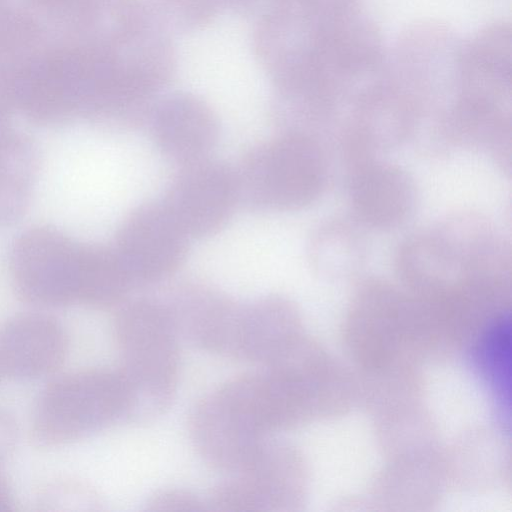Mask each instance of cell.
I'll use <instances>...</instances> for the list:
<instances>
[{"label": "cell", "mask_w": 512, "mask_h": 512, "mask_svg": "<svg viewBox=\"0 0 512 512\" xmlns=\"http://www.w3.org/2000/svg\"><path fill=\"white\" fill-rule=\"evenodd\" d=\"M97 245L82 244L62 231L38 225L13 242L9 269L18 296L41 307L81 304Z\"/></svg>", "instance_id": "cell-4"}, {"label": "cell", "mask_w": 512, "mask_h": 512, "mask_svg": "<svg viewBox=\"0 0 512 512\" xmlns=\"http://www.w3.org/2000/svg\"><path fill=\"white\" fill-rule=\"evenodd\" d=\"M16 504L12 486L0 467V512H13Z\"/></svg>", "instance_id": "cell-18"}, {"label": "cell", "mask_w": 512, "mask_h": 512, "mask_svg": "<svg viewBox=\"0 0 512 512\" xmlns=\"http://www.w3.org/2000/svg\"><path fill=\"white\" fill-rule=\"evenodd\" d=\"M129 397L117 369L63 374L46 385L33 410L30 435L40 447H56L127 420Z\"/></svg>", "instance_id": "cell-3"}, {"label": "cell", "mask_w": 512, "mask_h": 512, "mask_svg": "<svg viewBox=\"0 0 512 512\" xmlns=\"http://www.w3.org/2000/svg\"><path fill=\"white\" fill-rule=\"evenodd\" d=\"M360 224L332 219L321 224L309 243V260L321 274L334 277L356 272L367 256V245Z\"/></svg>", "instance_id": "cell-14"}, {"label": "cell", "mask_w": 512, "mask_h": 512, "mask_svg": "<svg viewBox=\"0 0 512 512\" xmlns=\"http://www.w3.org/2000/svg\"><path fill=\"white\" fill-rule=\"evenodd\" d=\"M347 174L351 209L361 226L390 231L412 217L417 188L403 167L377 157L348 169Z\"/></svg>", "instance_id": "cell-9"}, {"label": "cell", "mask_w": 512, "mask_h": 512, "mask_svg": "<svg viewBox=\"0 0 512 512\" xmlns=\"http://www.w3.org/2000/svg\"><path fill=\"white\" fill-rule=\"evenodd\" d=\"M36 505L45 512H85L98 510L97 492L87 483L73 478H56L38 491Z\"/></svg>", "instance_id": "cell-15"}, {"label": "cell", "mask_w": 512, "mask_h": 512, "mask_svg": "<svg viewBox=\"0 0 512 512\" xmlns=\"http://www.w3.org/2000/svg\"><path fill=\"white\" fill-rule=\"evenodd\" d=\"M187 424L198 455L224 472L241 470L267 441L252 411L225 382L195 403Z\"/></svg>", "instance_id": "cell-5"}, {"label": "cell", "mask_w": 512, "mask_h": 512, "mask_svg": "<svg viewBox=\"0 0 512 512\" xmlns=\"http://www.w3.org/2000/svg\"><path fill=\"white\" fill-rule=\"evenodd\" d=\"M68 345L65 329L53 317L14 316L0 326V385L53 374L64 363Z\"/></svg>", "instance_id": "cell-10"}, {"label": "cell", "mask_w": 512, "mask_h": 512, "mask_svg": "<svg viewBox=\"0 0 512 512\" xmlns=\"http://www.w3.org/2000/svg\"><path fill=\"white\" fill-rule=\"evenodd\" d=\"M240 200L236 170L205 158L181 165L162 203L189 238H203L225 226Z\"/></svg>", "instance_id": "cell-7"}, {"label": "cell", "mask_w": 512, "mask_h": 512, "mask_svg": "<svg viewBox=\"0 0 512 512\" xmlns=\"http://www.w3.org/2000/svg\"><path fill=\"white\" fill-rule=\"evenodd\" d=\"M17 440V423L7 411L0 408V467L13 455Z\"/></svg>", "instance_id": "cell-17"}, {"label": "cell", "mask_w": 512, "mask_h": 512, "mask_svg": "<svg viewBox=\"0 0 512 512\" xmlns=\"http://www.w3.org/2000/svg\"><path fill=\"white\" fill-rule=\"evenodd\" d=\"M207 505L199 496L184 488H163L148 499L146 508L152 512H198Z\"/></svg>", "instance_id": "cell-16"}, {"label": "cell", "mask_w": 512, "mask_h": 512, "mask_svg": "<svg viewBox=\"0 0 512 512\" xmlns=\"http://www.w3.org/2000/svg\"><path fill=\"white\" fill-rule=\"evenodd\" d=\"M235 477L215 486L207 505L222 512L291 509L301 488V468L289 447L266 441Z\"/></svg>", "instance_id": "cell-6"}, {"label": "cell", "mask_w": 512, "mask_h": 512, "mask_svg": "<svg viewBox=\"0 0 512 512\" xmlns=\"http://www.w3.org/2000/svg\"><path fill=\"white\" fill-rule=\"evenodd\" d=\"M151 134L165 156L185 165L208 158L218 141L219 128L208 109L180 99L163 105L155 113Z\"/></svg>", "instance_id": "cell-12"}, {"label": "cell", "mask_w": 512, "mask_h": 512, "mask_svg": "<svg viewBox=\"0 0 512 512\" xmlns=\"http://www.w3.org/2000/svg\"><path fill=\"white\" fill-rule=\"evenodd\" d=\"M117 368L129 397L128 421L147 422L170 407L180 372V333L165 302L125 304L113 324Z\"/></svg>", "instance_id": "cell-1"}, {"label": "cell", "mask_w": 512, "mask_h": 512, "mask_svg": "<svg viewBox=\"0 0 512 512\" xmlns=\"http://www.w3.org/2000/svg\"><path fill=\"white\" fill-rule=\"evenodd\" d=\"M511 26L495 23L461 46L456 99L489 106L510 107Z\"/></svg>", "instance_id": "cell-11"}, {"label": "cell", "mask_w": 512, "mask_h": 512, "mask_svg": "<svg viewBox=\"0 0 512 512\" xmlns=\"http://www.w3.org/2000/svg\"><path fill=\"white\" fill-rule=\"evenodd\" d=\"M236 172L241 199L261 209L297 211L325 193L331 162L316 133L289 129L251 150Z\"/></svg>", "instance_id": "cell-2"}, {"label": "cell", "mask_w": 512, "mask_h": 512, "mask_svg": "<svg viewBox=\"0 0 512 512\" xmlns=\"http://www.w3.org/2000/svg\"><path fill=\"white\" fill-rule=\"evenodd\" d=\"M40 168L34 140L7 125L0 127V225L20 220L31 203Z\"/></svg>", "instance_id": "cell-13"}, {"label": "cell", "mask_w": 512, "mask_h": 512, "mask_svg": "<svg viewBox=\"0 0 512 512\" xmlns=\"http://www.w3.org/2000/svg\"><path fill=\"white\" fill-rule=\"evenodd\" d=\"M188 239L163 203H149L123 220L113 250L132 286L153 284L180 267Z\"/></svg>", "instance_id": "cell-8"}]
</instances>
